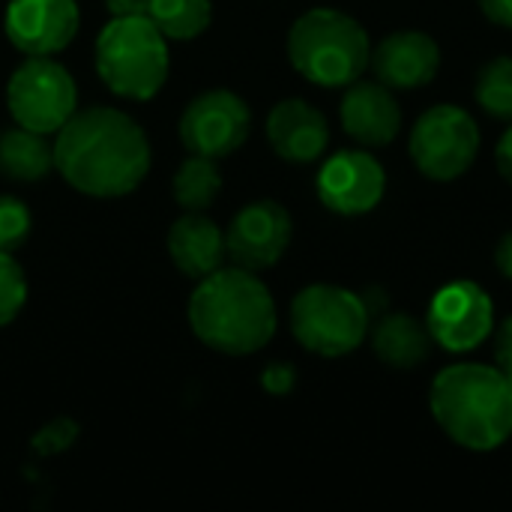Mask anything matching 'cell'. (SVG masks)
<instances>
[{
    "instance_id": "6da1fadb",
    "label": "cell",
    "mask_w": 512,
    "mask_h": 512,
    "mask_svg": "<svg viewBox=\"0 0 512 512\" xmlns=\"http://www.w3.org/2000/svg\"><path fill=\"white\" fill-rule=\"evenodd\" d=\"M153 153L144 129L120 108H78L54 132V171L78 192L120 198L150 174Z\"/></svg>"
},
{
    "instance_id": "7a4b0ae2",
    "label": "cell",
    "mask_w": 512,
    "mask_h": 512,
    "mask_svg": "<svg viewBox=\"0 0 512 512\" xmlns=\"http://www.w3.org/2000/svg\"><path fill=\"white\" fill-rule=\"evenodd\" d=\"M186 318L192 333L213 351L246 357L276 336V300L270 288L246 267H219L198 279Z\"/></svg>"
},
{
    "instance_id": "3957f363",
    "label": "cell",
    "mask_w": 512,
    "mask_h": 512,
    "mask_svg": "<svg viewBox=\"0 0 512 512\" xmlns=\"http://www.w3.org/2000/svg\"><path fill=\"white\" fill-rule=\"evenodd\" d=\"M429 411L453 444L492 453L512 438V381L486 363L447 366L429 387Z\"/></svg>"
},
{
    "instance_id": "277c9868",
    "label": "cell",
    "mask_w": 512,
    "mask_h": 512,
    "mask_svg": "<svg viewBox=\"0 0 512 512\" xmlns=\"http://www.w3.org/2000/svg\"><path fill=\"white\" fill-rule=\"evenodd\" d=\"M285 48L291 66L318 87H348L363 78L372 57L366 27L330 6L303 12L291 24Z\"/></svg>"
},
{
    "instance_id": "5b68a950",
    "label": "cell",
    "mask_w": 512,
    "mask_h": 512,
    "mask_svg": "<svg viewBox=\"0 0 512 512\" xmlns=\"http://www.w3.org/2000/svg\"><path fill=\"white\" fill-rule=\"evenodd\" d=\"M168 39L150 15H111L96 39V72L123 99H153L168 81Z\"/></svg>"
},
{
    "instance_id": "8992f818",
    "label": "cell",
    "mask_w": 512,
    "mask_h": 512,
    "mask_svg": "<svg viewBox=\"0 0 512 512\" xmlns=\"http://www.w3.org/2000/svg\"><path fill=\"white\" fill-rule=\"evenodd\" d=\"M372 327L366 300L342 285H309L291 300V333L318 357L354 354Z\"/></svg>"
},
{
    "instance_id": "52a82bcc",
    "label": "cell",
    "mask_w": 512,
    "mask_h": 512,
    "mask_svg": "<svg viewBox=\"0 0 512 512\" xmlns=\"http://www.w3.org/2000/svg\"><path fill=\"white\" fill-rule=\"evenodd\" d=\"M477 120L453 102L426 108L408 138L414 168L432 183H453L477 162L480 153Z\"/></svg>"
},
{
    "instance_id": "ba28073f",
    "label": "cell",
    "mask_w": 512,
    "mask_h": 512,
    "mask_svg": "<svg viewBox=\"0 0 512 512\" xmlns=\"http://www.w3.org/2000/svg\"><path fill=\"white\" fill-rule=\"evenodd\" d=\"M6 105L18 126L54 135L78 111V84L54 57H24L6 84Z\"/></svg>"
},
{
    "instance_id": "9c48e42d",
    "label": "cell",
    "mask_w": 512,
    "mask_h": 512,
    "mask_svg": "<svg viewBox=\"0 0 512 512\" xmlns=\"http://www.w3.org/2000/svg\"><path fill=\"white\" fill-rule=\"evenodd\" d=\"M423 321L435 345H441L450 354H468L492 339L495 303L483 285L459 279L435 291Z\"/></svg>"
},
{
    "instance_id": "30bf717a",
    "label": "cell",
    "mask_w": 512,
    "mask_h": 512,
    "mask_svg": "<svg viewBox=\"0 0 512 512\" xmlns=\"http://www.w3.org/2000/svg\"><path fill=\"white\" fill-rule=\"evenodd\" d=\"M252 111L231 90H204L180 114V141L189 153L225 159L246 144Z\"/></svg>"
},
{
    "instance_id": "8fae6325",
    "label": "cell",
    "mask_w": 512,
    "mask_h": 512,
    "mask_svg": "<svg viewBox=\"0 0 512 512\" xmlns=\"http://www.w3.org/2000/svg\"><path fill=\"white\" fill-rule=\"evenodd\" d=\"M291 234V213L273 198H258L234 213L225 231V252L237 267L258 273L282 261L291 246Z\"/></svg>"
},
{
    "instance_id": "7c38bea8",
    "label": "cell",
    "mask_w": 512,
    "mask_h": 512,
    "mask_svg": "<svg viewBox=\"0 0 512 512\" xmlns=\"http://www.w3.org/2000/svg\"><path fill=\"white\" fill-rule=\"evenodd\" d=\"M315 192L318 201L339 216H366L387 192V171L366 150H339L321 165Z\"/></svg>"
},
{
    "instance_id": "4fadbf2b",
    "label": "cell",
    "mask_w": 512,
    "mask_h": 512,
    "mask_svg": "<svg viewBox=\"0 0 512 512\" xmlns=\"http://www.w3.org/2000/svg\"><path fill=\"white\" fill-rule=\"evenodd\" d=\"M81 27L75 0H9L3 15L6 39L24 57L60 54Z\"/></svg>"
},
{
    "instance_id": "5bb4252c",
    "label": "cell",
    "mask_w": 512,
    "mask_h": 512,
    "mask_svg": "<svg viewBox=\"0 0 512 512\" xmlns=\"http://www.w3.org/2000/svg\"><path fill=\"white\" fill-rule=\"evenodd\" d=\"M369 69L390 90H417L435 81L441 45L426 30H393L372 48Z\"/></svg>"
},
{
    "instance_id": "9a60e30c",
    "label": "cell",
    "mask_w": 512,
    "mask_h": 512,
    "mask_svg": "<svg viewBox=\"0 0 512 512\" xmlns=\"http://www.w3.org/2000/svg\"><path fill=\"white\" fill-rule=\"evenodd\" d=\"M342 129L363 147H387L402 129V108L387 84L357 78L345 87L339 105Z\"/></svg>"
},
{
    "instance_id": "2e32d148",
    "label": "cell",
    "mask_w": 512,
    "mask_h": 512,
    "mask_svg": "<svg viewBox=\"0 0 512 512\" xmlns=\"http://www.w3.org/2000/svg\"><path fill=\"white\" fill-rule=\"evenodd\" d=\"M267 141L279 159L309 165L327 153L330 123L324 111H318L306 99H282L267 114Z\"/></svg>"
},
{
    "instance_id": "e0dca14e",
    "label": "cell",
    "mask_w": 512,
    "mask_h": 512,
    "mask_svg": "<svg viewBox=\"0 0 512 512\" xmlns=\"http://www.w3.org/2000/svg\"><path fill=\"white\" fill-rule=\"evenodd\" d=\"M168 255L189 279H204L228 258L222 228L204 213H183L168 228Z\"/></svg>"
},
{
    "instance_id": "ac0fdd59",
    "label": "cell",
    "mask_w": 512,
    "mask_h": 512,
    "mask_svg": "<svg viewBox=\"0 0 512 512\" xmlns=\"http://www.w3.org/2000/svg\"><path fill=\"white\" fill-rule=\"evenodd\" d=\"M372 336V351L375 357L399 372H411L417 366H423L435 348L432 333L426 327V321L414 318L411 312H387L375 321V327H369Z\"/></svg>"
},
{
    "instance_id": "d6986e66",
    "label": "cell",
    "mask_w": 512,
    "mask_h": 512,
    "mask_svg": "<svg viewBox=\"0 0 512 512\" xmlns=\"http://www.w3.org/2000/svg\"><path fill=\"white\" fill-rule=\"evenodd\" d=\"M0 171L18 183H36L54 171V141L48 135L12 126L0 132Z\"/></svg>"
},
{
    "instance_id": "ffe728a7",
    "label": "cell",
    "mask_w": 512,
    "mask_h": 512,
    "mask_svg": "<svg viewBox=\"0 0 512 512\" xmlns=\"http://www.w3.org/2000/svg\"><path fill=\"white\" fill-rule=\"evenodd\" d=\"M171 189H174V201L186 213H204L207 207H213L216 195L222 192V174L216 159L189 153L177 168Z\"/></svg>"
},
{
    "instance_id": "44dd1931",
    "label": "cell",
    "mask_w": 512,
    "mask_h": 512,
    "mask_svg": "<svg viewBox=\"0 0 512 512\" xmlns=\"http://www.w3.org/2000/svg\"><path fill=\"white\" fill-rule=\"evenodd\" d=\"M150 21L162 30L165 39H195L201 36L213 21V3L210 0H150L147 9Z\"/></svg>"
},
{
    "instance_id": "7402d4cb",
    "label": "cell",
    "mask_w": 512,
    "mask_h": 512,
    "mask_svg": "<svg viewBox=\"0 0 512 512\" xmlns=\"http://www.w3.org/2000/svg\"><path fill=\"white\" fill-rule=\"evenodd\" d=\"M474 99H477V105H480L489 117L504 120V123H512V57L510 54L492 57V60L477 72V81H474Z\"/></svg>"
},
{
    "instance_id": "603a6c76",
    "label": "cell",
    "mask_w": 512,
    "mask_h": 512,
    "mask_svg": "<svg viewBox=\"0 0 512 512\" xmlns=\"http://www.w3.org/2000/svg\"><path fill=\"white\" fill-rule=\"evenodd\" d=\"M27 303V276L12 252L0 249V327L12 324Z\"/></svg>"
},
{
    "instance_id": "cb8c5ba5",
    "label": "cell",
    "mask_w": 512,
    "mask_h": 512,
    "mask_svg": "<svg viewBox=\"0 0 512 512\" xmlns=\"http://www.w3.org/2000/svg\"><path fill=\"white\" fill-rule=\"evenodd\" d=\"M33 216L30 207L15 195H0V249L15 252L30 237Z\"/></svg>"
},
{
    "instance_id": "d4e9b609",
    "label": "cell",
    "mask_w": 512,
    "mask_h": 512,
    "mask_svg": "<svg viewBox=\"0 0 512 512\" xmlns=\"http://www.w3.org/2000/svg\"><path fill=\"white\" fill-rule=\"evenodd\" d=\"M78 432H81V426H78L75 420L57 417V420H51L48 426H42V429L33 435L30 447H33V453H39V456H57V453L69 450V447L78 441Z\"/></svg>"
},
{
    "instance_id": "484cf974",
    "label": "cell",
    "mask_w": 512,
    "mask_h": 512,
    "mask_svg": "<svg viewBox=\"0 0 512 512\" xmlns=\"http://www.w3.org/2000/svg\"><path fill=\"white\" fill-rule=\"evenodd\" d=\"M261 387L270 393V396H288L294 393L297 387V369L291 363H270L264 372H261Z\"/></svg>"
},
{
    "instance_id": "4316f807",
    "label": "cell",
    "mask_w": 512,
    "mask_h": 512,
    "mask_svg": "<svg viewBox=\"0 0 512 512\" xmlns=\"http://www.w3.org/2000/svg\"><path fill=\"white\" fill-rule=\"evenodd\" d=\"M495 366L512 381V315L495 324Z\"/></svg>"
},
{
    "instance_id": "83f0119b",
    "label": "cell",
    "mask_w": 512,
    "mask_h": 512,
    "mask_svg": "<svg viewBox=\"0 0 512 512\" xmlns=\"http://www.w3.org/2000/svg\"><path fill=\"white\" fill-rule=\"evenodd\" d=\"M495 165H498V174L512 186V123L510 129L498 138V147H495Z\"/></svg>"
},
{
    "instance_id": "f1b7e54d",
    "label": "cell",
    "mask_w": 512,
    "mask_h": 512,
    "mask_svg": "<svg viewBox=\"0 0 512 512\" xmlns=\"http://www.w3.org/2000/svg\"><path fill=\"white\" fill-rule=\"evenodd\" d=\"M477 3L492 24L512 27V0H477Z\"/></svg>"
},
{
    "instance_id": "f546056e",
    "label": "cell",
    "mask_w": 512,
    "mask_h": 512,
    "mask_svg": "<svg viewBox=\"0 0 512 512\" xmlns=\"http://www.w3.org/2000/svg\"><path fill=\"white\" fill-rule=\"evenodd\" d=\"M495 267L501 270L504 279H510L512 282V231H507V234L501 237V243L495 246Z\"/></svg>"
},
{
    "instance_id": "4dcf8cb0",
    "label": "cell",
    "mask_w": 512,
    "mask_h": 512,
    "mask_svg": "<svg viewBox=\"0 0 512 512\" xmlns=\"http://www.w3.org/2000/svg\"><path fill=\"white\" fill-rule=\"evenodd\" d=\"M111 15H147L150 0H105Z\"/></svg>"
}]
</instances>
